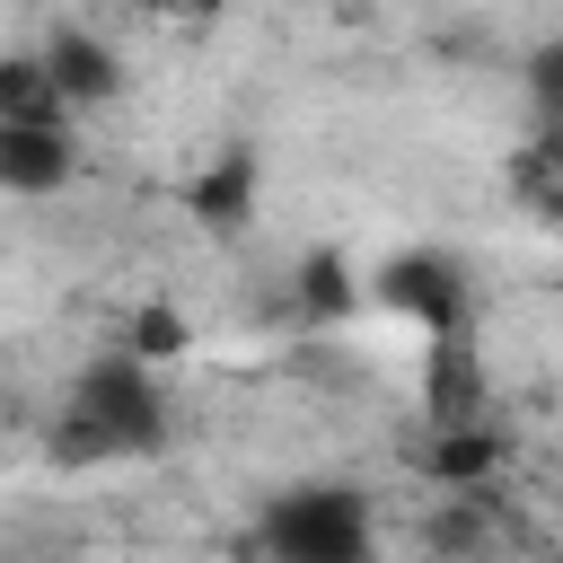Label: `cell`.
I'll list each match as a JSON object with an SVG mask.
<instances>
[{
  "label": "cell",
  "instance_id": "1",
  "mask_svg": "<svg viewBox=\"0 0 563 563\" xmlns=\"http://www.w3.org/2000/svg\"><path fill=\"white\" fill-rule=\"evenodd\" d=\"M167 440V387L141 352L106 343L97 361H79L62 413H53V440L44 457L53 466H123V457H150Z\"/></svg>",
  "mask_w": 563,
  "mask_h": 563
},
{
  "label": "cell",
  "instance_id": "2",
  "mask_svg": "<svg viewBox=\"0 0 563 563\" xmlns=\"http://www.w3.org/2000/svg\"><path fill=\"white\" fill-rule=\"evenodd\" d=\"M246 554L255 563H378V510H369L361 484L308 475V484L264 493Z\"/></svg>",
  "mask_w": 563,
  "mask_h": 563
},
{
  "label": "cell",
  "instance_id": "3",
  "mask_svg": "<svg viewBox=\"0 0 563 563\" xmlns=\"http://www.w3.org/2000/svg\"><path fill=\"white\" fill-rule=\"evenodd\" d=\"M361 290H369L387 317L422 325V343L466 334V273H457V255H440V246H396L387 264H369Z\"/></svg>",
  "mask_w": 563,
  "mask_h": 563
},
{
  "label": "cell",
  "instance_id": "4",
  "mask_svg": "<svg viewBox=\"0 0 563 563\" xmlns=\"http://www.w3.org/2000/svg\"><path fill=\"white\" fill-rule=\"evenodd\" d=\"M44 70H53V88H62L70 114L123 97V53H114L97 26H53V35H44Z\"/></svg>",
  "mask_w": 563,
  "mask_h": 563
},
{
  "label": "cell",
  "instance_id": "5",
  "mask_svg": "<svg viewBox=\"0 0 563 563\" xmlns=\"http://www.w3.org/2000/svg\"><path fill=\"white\" fill-rule=\"evenodd\" d=\"M70 176H79L70 123H0V194L44 202V194H62Z\"/></svg>",
  "mask_w": 563,
  "mask_h": 563
},
{
  "label": "cell",
  "instance_id": "6",
  "mask_svg": "<svg viewBox=\"0 0 563 563\" xmlns=\"http://www.w3.org/2000/svg\"><path fill=\"white\" fill-rule=\"evenodd\" d=\"M185 211L202 220V229H220V238H238L246 220H255V150L246 141H229L194 185H185Z\"/></svg>",
  "mask_w": 563,
  "mask_h": 563
},
{
  "label": "cell",
  "instance_id": "7",
  "mask_svg": "<svg viewBox=\"0 0 563 563\" xmlns=\"http://www.w3.org/2000/svg\"><path fill=\"white\" fill-rule=\"evenodd\" d=\"M493 466H501V431H493V422H431V449H422V475H431V484L475 493Z\"/></svg>",
  "mask_w": 563,
  "mask_h": 563
},
{
  "label": "cell",
  "instance_id": "8",
  "mask_svg": "<svg viewBox=\"0 0 563 563\" xmlns=\"http://www.w3.org/2000/svg\"><path fill=\"white\" fill-rule=\"evenodd\" d=\"M510 202L528 211V220H563V132L554 123H537L519 150H510Z\"/></svg>",
  "mask_w": 563,
  "mask_h": 563
},
{
  "label": "cell",
  "instance_id": "9",
  "mask_svg": "<svg viewBox=\"0 0 563 563\" xmlns=\"http://www.w3.org/2000/svg\"><path fill=\"white\" fill-rule=\"evenodd\" d=\"M290 299H299V317H308V325H343V317L361 308L352 255H334V246H308V255H299V282H290Z\"/></svg>",
  "mask_w": 563,
  "mask_h": 563
},
{
  "label": "cell",
  "instance_id": "10",
  "mask_svg": "<svg viewBox=\"0 0 563 563\" xmlns=\"http://www.w3.org/2000/svg\"><path fill=\"white\" fill-rule=\"evenodd\" d=\"M0 123H70L44 53H0Z\"/></svg>",
  "mask_w": 563,
  "mask_h": 563
},
{
  "label": "cell",
  "instance_id": "11",
  "mask_svg": "<svg viewBox=\"0 0 563 563\" xmlns=\"http://www.w3.org/2000/svg\"><path fill=\"white\" fill-rule=\"evenodd\" d=\"M114 343H123V352H141V361L158 369V361H176V352H185V325H176L167 308H141V317H132V325H123Z\"/></svg>",
  "mask_w": 563,
  "mask_h": 563
},
{
  "label": "cell",
  "instance_id": "12",
  "mask_svg": "<svg viewBox=\"0 0 563 563\" xmlns=\"http://www.w3.org/2000/svg\"><path fill=\"white\" fill-rule=\"evenodd\" d=\"M528 106H537V123H554V132H563V35L528 53Z\"/></svg>",
  "mask_w": 563,
  "mask_h": 563
},
{
  "label": "cell",
  "instance_id": "13",
  "mask_svg": "<svg viewBox=\"0 0 563 563\" xmlns=\"http://www.w3.org/2000/svg\"><path fill=\"white\" fill-rule=\"evenodd\" d=\"M141 9H220V0H141Z\"/></svg>",
  "mask_w": 563,
  "mask_h": 563
}]
</instances>
